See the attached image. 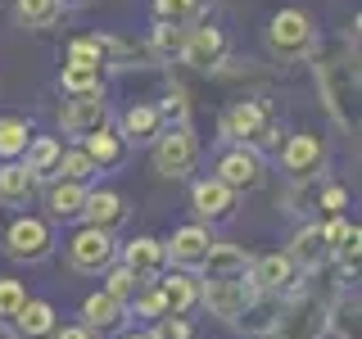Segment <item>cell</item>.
I'll return each instance as SVG.
<instances>
[{
    "mask_svg": "<svg viewBox=\"0 0 362 339\" xmlns=\"http://www.w3.org/2000/svg\"><path fill=\"white\" fill-rule=\"evenodd\" d=\"M90 186H77V181H41V199H45V222H77L82 218V199Z\"/></svg>",
    "mask_w": 362,
    "mask_h": 339,
    "instance_id": "obj_20",
    "label": "cell"
},
{
    "mask_svg": "<svg viewBox=\"0 0 362 339\" xmlns=\"http://www.w3.org/2000/svg\"><path fill=\"white\" fill-rule=\"evenodd\" d=\"M158 294H163V312L168 316H190L199 308V276L195 271H163V276L154 280Z\"/></svg>",
    "mask_w": 362,
    "mask_h": 339,
    "instance_id": "obj_18",
    "label": "cell"
},
{
    "mask_svg": "<svg viewBox=\"0 0 362 339\" xmlns=\"http://www.w3.org/2000/svg\"><path fill=\"white\" fill-rule=\"evenodd\" d=\"M281 172L290 181H317L326 172V141L317 131H294L281 141Z\"/></svg>",
    "mask_w": 362,
    "mask_h": 339,
    "instance_id": "obj_8",
    "label": "cell"
},
{
    "mask_svg": "<svg viewBox=\"0 0 362 339\" xmlns=\"http://www.w3.org/2000/svg\"><path fill=\"white\" fill-rule=\"evenodd\" d=\"M249 290L258 294H290L294 280H299V271H294V263L286 254H258L254 263H249Z\"/></svg>",
    "mask_w": 362,
    "mask_h": 339,
    "instance_id": "obj_15",
    "label": "cell"
},
{
    "mask_svg": "<svg viewBox=\"0 0 362 339\" xmlns=\"http://www.w3.org/2000/svg\"><path fill=\"white\" fill-rule=\"evenodd\" d=\"M358 254H362V231H358V222H354V231H349V240L335 249V263L344 276H358Z\"/></svg>",
    "mask_w": 362,
    "mask_h": 339,
    "instance_id": "obj_40",
    "label": "cell"
},
{
    "mask_svg": "<svg viewBox=\"0 0 362 339\" xmlns=\"http://www.w3.org/2000/svg\"><path fill=\"white\" fill-rule=\"evenodd\" d=\"M86 0H59V9H82Z\"/></svg>",
    "mask_w": 362,
    "mask_h": 339,
    "instance_id": "obj_45",
    "label": "cell"
},
{
    "mask_svg": "<svg viewBox=\"0 0 362 339\" xmlns=\"http://www.w3.org/2000/svg\"><path fill=\"white\" fill-rule=\"evenodd\" d=\"M286 258L294 263V271H308V276H317V271L326 267V258H331V249H326V240H322V226H317V222L299 226V231H294V240H290V249H286Z\"/></svg>",
    "mask_w": 362,
    "mask_h": 339,
    "instance_id": "obj_24",
    "label": "cell"
},
{
    "mask_svg": "<svg viewBox=\"0 0 362 339\" xmlns=\"http://www.w3.org/2000/svg\"><path fill=\"white\" fill-rule=\"evenodd\" d=\"M349 231H354V222H349L344 213H335V218H326V222H322V240H326V249L335 254V249L349 240Z\"/></svg>",
    "mask_w": 362,
    "mask_h": 339,
    "instance_id": "obj_41",
    "label": "cell"
},
{
    "mask_svg": "<svg viewBox=\"0 0 362 339\" xmlns=\"http://www.w3.org/2000/svg\"><path fill=\"white\" fill-rule=\"evenodd\" d=\"M199 9H204V0H154V18L163 28H190L199 18Z\"/></svg>",
    "mask_w": 362,
    "mask_h": 339,
    "instance_id": "obj_33",
    "label": "cell"
},
{
    "mask_svg": "<svg viewBox=\"0 0 362 339\" xmlns=\"http://www.w3.org/2000/svg\"><path fill=\"white\" fill-rule=\"evenodd\" d=\"M150 339H195V326L190 316H158L150 326Z\"/></svg>",
    "mask_w": 362,
    "mask_h": 339,
    "instance_id": "obj_39",
    "label": "cell"
},
{
    "mask_svg": "<svg viewBox=\"0 0 362 339\" xmlns=\"http://www.w3.org/2000/svg\"><path fill=\"white\" fill-rule=\"evenodd\" d=\"M59 154H64V141H59V136H32V145L23 150L18 163L28 167L37 181H54V172H59Z\"/></svg>",
    "mask_w": 362,
    "mask_h": 339,
    "instance_id": "obj_27",
    "label": "cell"
},
{
    "mask_svg": "<svg viewBox=\"0 0 362 339\" xmlns=\"http://www.w3.org/2000/svg\"><path fill=\"white\" fill-rule=\"evenodd\" d=\"M249 280H199V308H209L218 321L235 326L249 303Z\"/></svg>",
    "mask_w": 362,
    "mask_h": 339,
    "instance_id": "obj_13",
    "label": "cell"
},
{
    "mask_svg": "<svg viewBox=\"0 0 362 339\" xmlns=\"http://www.w3.org/2000/svg\"><path fill=\"white\" fill-rule=\"evenodd\" d=\"M235 199L240 195H231V190H226L222 181H213V177H204V181L190 186V213H195V222H204V226L226 222L235 213Z\"/></svg>",
    "mask_w": 362,
    "mask_h": 339,
    "instance_id": "obj_16",
    "label": "cell"
},
{
    "mask_svg": "<svg viewBox=\"0 0 362 339\" xmlns=\"http://www.w3.org/2000/svg\"><path fill=\"white\" fill-rule=\"evenodd\" d=\"M141 285H145V280H136V276H132V271L122 267V263H113V267L105 271V285H100V290H105L109 299H118L122 308H127V303L136 299V290H141Z\"/></svg>",
    "mask_w": 362,
    "mask_h": 339,
    "instance_id": "obj_35",
    "label": "cell"
},
{
    "mask_svg": "<svg viewBox=\"0 0 362 339\" xmlns=\"http://www.w3.org/2000/svg\"><path fill=\"white\" fill-rule=\"evenodd\" d=\"M181 37H186V28H163V23H158V28H154V54H158V59L177 54L181 50Z\"/></svg>",
    "mask_w": 362,
    "mask_h": 339,
    "instance_id": "obj_42",
    "label": "cell"
},
{
    "mask_svg": "<svg viewBox=\"0 0 362 339\" xmlns=\"http://www.w3.org/2000/svg\"><path fill=\"white\" fill-rule=\"evenodd\" d=\"M118 263L132 271L136 280H158L168 271V258H163V240L154 235H136V240L118 244Z\"/></svg>",
    "mask_w": 362,
    "mask_h": 339,
    "instance_id": "obj_14",
    "label": "cell"
},
{
    "mask_svg": "<svg viewBox=\"0 0 362 339\" xmlns=\"http://www.w3.org/2000/svg\"><path fill=\"white\" fill-rule=\"evenodd\" d=\"M54 326H59V312H54V303L28 299V303H23V312L9 321V331H14V339H50Z\"/></svg>",
    "mask_w": 362,
    "mask_h": 339,
    "instance_id": "obj_25",
    "label": "cell"
},
{
    "mask_svg": "<svg viewBox=\"0 0 362 339\" xmlns=\"http://www.w3.org/2000/svg\"><path fill=\"white\" fill-rule=\"evenodd\" d=\"M64 64H86V68H105V50H100V37H77L68 41Z\"/></svg>",
    "mask_w": 362,
    "mask_h": 339,
    "instance_id": "obj_37",
    "label": "cell"
},
{
    "mask_svg": "<svg viewBox=\"0 0 362 339\" xmlns=\"http://www.w3.org/2000/svg\"><path fill=\"white\" fill-rule=\"evenodd\" d=\"M127 308H122L118 299H109L105 290H95V294H86L82 299V326L90 335H118V331H127Z\"/></svg>",
    "mask_w": 362,
    "mask_h": 339,
    "instance_id": "obj_19",
    "label": "cell"
},
{
    "mask_svg": "<svg viewBox=\"0 0 362 339\" xmlns=\"http://www.w3.org/2000/svg\"><path fill=\"white\" fill-rule=\"evenodd\" d=\"M281 312H286V294H258L254 290V294H249V303H245V312H240V321H235V331L267 339L272 326L281 321Z\"/></svg>",
    "mask_w": 362,
    "mask_h": 339,
    "instance_id": "obj_23",
    "label": "cell"
},
{
    "mask_svg": "<svg viewBox=\"0 0 362 339\" xmlns=\"http://www.w3.org/2000/svg\"><path fill=\"white\" fill-rule=\"evenodd\" d=\"M317 203H322V208L335 218V213H344V203H349V190H344V186H322V190H317Z\"/></svg>",
    "mask_w": 362,
    "mask_h": 339,
    "instance_id": "obj_43",
    "label": "cell"
},
{
    "mask_svg": "<svg viewBox=\"0 0 362 339\" xmlns=\"http://www.w3.org/2000/svg\"><path fill=\"white\" fill-rule=\"evenodd\" d=\"M109 100L105 90H90V95H68L59 105V131L73 136L77 145L86 141V136H95L100 127H109Z\"/></svg>",
    "mask_w": 362,
    "mask_h": 339,
    "instance_id": "obj_9",
    "label": "cell"
},
{
    "mask_svg": "<svg viewBox=\"0 0 362 339\" xmlns=\"http://www.w3.org/2000/svg\"><path fill=\"white\" fill-rule=\"evenodd\" d=\"M64 258L77 276H105L118 263V240L109 231H95V226H77L64 244Z\"/></svg>",
    "mask_w": 362,
    "mask_h": 339,
    "instance_id": "obj_5",
    "label": "cell"
},
{
    "mask_svg": "<svg viewBox=\"0 0 362 339\" xmlns=\"http://www.w3.org/2000/svg\"><path fill=\"white\" fill-rule=\"evenodd\" d=\"M209 249H213V226L186 222V226L173 231V240H163V258H168V267H177V271H199L204 258H209Z\"/></svg>",
    "mask_w": 362,
    "mask_h": 339,
    "instance_id": "obj_12",
    "label": "cell"
},
{
    "mask_svg": "<svg viewBox=\"0 0 362 339\" xmlns=\"http://www.w3.org/2000/svg\"><path fill=\"white\" fill-rule=\"evenodd\" d=\"M158 118H163V127H190V95L181 82H168L163 90V105H154Z\"/></svg>",
    "mask_w": 362,
    "mask_h": 339,
    "instance_id": "obj_32",
    "label": "cell"
},
{
    "mask_svg": "<svg viewBox=\"0 0 362 339\" xmlns=\"http://www.w3.org/2000/svg\"><path fill=\"white\" fill-rule=\"evenodd\" d=\"M177 59L186 64V68H195V73H218V68L226 64V37H222V28H213V23L186 28Z\"/></svg>",
    "mask_w": 362,
    "mask_h": 339,
    "instance_id": "obj_10",
    "label": "cell"
},
{
    "mask_svg": "<svg viewBox=\"0 0 362 339\" xmlns=\"http://www.w3.org/2000/svg\"><path fill=\"white\" fill-rule=\"evenodd\" d=\"M82 226H95V231H118L122 222H127V199L118 195V190H86V199H82V218H77Z\"/></svg>",
    "mask_w": 362,
    "mask_h": 339,
    "instance_id": "obj_17",
    "label": "cell"
},
{
    "mask_svg": "<svg viewBox=\"0 0 362 339\" xmlns=\"http://www.w3.org/2000/svg\"><path fill=\"white\" fill-rule=\"evenodd\" d=\"M127 312H136V316H150V321H158V316H168V312H163V294H158V285H154V280H145V285L136 290V299L127 303Z\"/></svg>",
    "mask_w": 362,
    "mask_h": 339,
    "instance_id": "obj_38",
    "label": "cell"
},
{
    "mask_svg": "<svg viewBox=\"0 0 362 339\" xmlns=\"http://www.w3.org/2000/svg\"><path fill=\"white\" fill-rule=\"evenodd\" d=\"M335 294H322V299H317V294H299L294 303H286V312H281V321L272 326L267 339H326L331 335V303H335Z\"/></svg>",
    "mask_w": 362,
    "mask_h": 339,
    "instance_id": "obj_3",
    "label": "cell"
},
{
    "mask_svg": "<svg viewBox=\"0 0 362 339\" xmlns=\"http://www.w3.org/2000/svg\"><path fill=\"white\" fill-rule=\"evenodd\" d=\"M249 263H254V254H249V249L213 240L209 258H204V267H199V280H245L249 276Z\"/></svg>",
    "mask_w": 362,
    "mask_h": 339,
    "instance_id": "obj_21",
    "label": "cell"
},
{
    "mask_svg": "<svg viewBox=\"0 0 362 339\" xmlns=\"http://www.w3.org/2000/svg\"><path fill=\"white\" fill-rule=\"evenodd\" d=\"M0 339H9V335H0Z\"/></svg>",
    "mask_w": 362,
    "mask_h": 339,
    "instance_id": "obj_47",
    "label": "cell"
},
{
    "mask_svg": "<svg viewBox=\"0 0 362 339\" xmlns=\"http://www.w3.org/2000/svg\"><path fill=\"white\" fill-rule=\"evenodd\" d=\"M267 50L272 59L281 64H294V59H308L317 50V28L303 9H276L267 18Z\"/></svg>",
    "mask_w": 362,
    "mask_h": 339,
    "instance_id": "obj_4",
    "label": "cell"
},
{
    "mask_svg": "<svg viewBox=\"0 0 362 339\" xmlns=\"http://www.w3.org/2000/svg\"><path fill=\"white\" fill-rule=\"evenodd\" d=\"M32 294H28V285L23 280H14V276H0V326H9L14 316L23 312V303H28Z\"/></svg>",
    "mask_w": 362,
    "mask_h": 339,
    "instance_id": "obj_36",
    "label": "cell"
},
{
    "mask_svg": "<svg viewBox=\"0 0 362 339\" xmlns=\"http://www.w3.org/2000/svg\"><path fill=\"white\" fill-rule=\"evenodd\" d=\"M5 254L14 258V263H28V267L45 263V258L54 254V231H50V222L37 218V213H18V218L5 226Z\"/></svg>",
    "mask_w": 362,
    "mask_h": 339,
    "instance_id": "obj_7",
    "label": "cell"
},
{
    "mask_svg": "<svg viewBox=\"0 0 362 339\" xmlns=\"http://www.w3.org/2000/svg\"><path fill=\"white\" fill-rule=\"evenodd\" d=\"M32 122L28 118H0V163H18L23 150L32 145Z\"/></svg>",
    "mask_w": 362,
    "mask_h": 339,
    "instance_id": "obj_30",
    "label": "cell"
},
{
    "mask_svg": "<svg viewBox=\"0 0 362 339\" xmlns=\"http://www.w3.org/2000/svg\"><path fill=\"white\" fill-rule=\"evenodd\" d=\"M50 339H95V335H90L82 321H68V326H54V335H50Z\"/></svg>",
    "mask_w": 362,
    "mask_h": 339,
    "instance_id": "obj_44",
    "label": "cell"
},
{
    "mask_svg": "<svg viewBox=\"0 0 362 339\" xmlns=\"http://www.w3.org/2000/svg\"><path fill=\"white\" fill-rule=\"evenodd\" d=\"M213 181H222L231 195H249L263 186V154H254L249 145H231L213 167Z\"/></svg>",
    "mask_w": 362,
    "mask_h": 339,
    "instance_id": "obj_11",
    "label": "cell"
},
{
    "mask_svg": "<svg viewBox=\"0 0 362 339\" xmlns=\"http://www.w3.org/2000/svg\"><path fill=\"white\" fill-rule=\"evenodd\" d=\"M82 150H86L90 163H95V172H113V167H122V158H127V145H122L118 131H113V122H109V127H100L95 136H86Z\"/></svg>",
    "mask_w": 362,
    "mask_h": 339,
    "instance_id": "obj_28",
    "label": "cell"
},
{
    "mask_svg": "<svg viewBox=\"0 0 362 339\" xmlns=\"http://www.w3.org/2000/svg\"><path fill=\"white\" fill-rule=\"evenodd\" d=\"M313 59V77L317 86H322V100L326 109H331V118L339 127H354V95H358V64L349 59V54H308Z\"/></svg>",
    "mask_w": 362,
    "mask_h": 339,
    "instance_id": "obj_1",
    "label": "cell"
},
{
    "mask_svg": "<svg viewBox=\"0 0 362 339\" xmlns=\"http://www.w3.org/2000/svg\"><path fill=\"white\" fill-rule=\"evenodd\" d=\"M41 195V181L28 172L23 163H0V203L5 208H28Z\"/></svg>",
    "mask_w": 362,
    "mask_h": 339,
    "instance_id": "obj_26",
    "label": "cell"
},
{
    "mask_svg": "<svg viewBox=\"0 0 362 339\" xmlns=\"http://www.w3.org/2000/svg\"><path fill=\"white\" fill-rule=\"evenodd\" d=\"M59 90H64V95H90V90H105V68L64 64V73H59Z\"/></svg>",
    "mask_w": 362,
    "mask_h": 339,
    "instance_id": "obj_31",
    "label": "cell"
},
{
    "mask_svg": "<svg viewBox=\"0 0 362 339\" xmlns=\"http://www.w3.org/2000/svg\"><path fill=\"white\" fill-rule=\"evenodd\" d=\"M59 181H77V186H86L90 177H95V163L86 158L82 145H64V154H59V172H54Z\"/></svg>",
    "mask_w": 362,
    "mask_h": 339,
    "instance_id": "obj_34",
    "label": "cell"
},
{
    "mask_svg": "<svg viewBox=\"0 0 362 339\" xmlns=\"http://www.w3.org/2000/svg\"><path fill=\"white\" fill-rule=\"evenodd\" d=\"M59 0H14V18H18V28H28V32H45V28H54L59 23Z\"/></svg>",
    "mask_w": 362,
    "mask_h": 339,
    "instance_id": "obj_29",
    "label": "cell"
},
{
    "mask_svg": "<svg viewBox=\"0 0 362 339\" xmlns=\"http://www.w3.org/2000/svg\"><path fill=\"white\" fill-rule=\"evenodd\" d=\"M222 136L235 141V145H249L254 154L281 150V127L272 122V109L263 105V100H254V95L235 100V105L222 113Z\"/></svg>",
    "mask_w": 362,
    "mask_h": 339,
    "instance_id": "obj_2",
    "label": "cell"
},
{
    "mask_svg": "<svg viewBox=\"0 0 362 339\" xmlns=\"http://www.w3.org/2000/svg\"><path fill=\"white\" fill-rule=\"evenodd\" d=\"M122 339H150V331H127Z\"/></svg>",
    "mask_w": 362,
    "mask_h": 339,
    "instance_id": "obj_46",
    "label": "cell"
},
{
    "mask_svg": "<svg viewBox=\"0 0 362 339\" xmlns=\"http://www.w3.org/2000/svg\"><path fill=\"white\" fill-rule=\"evenodd\" d=\"M150 163H154L158 177L181 181L190 167L199 163V136H195V127H163L158 141L150 145Z\"/></svg>",
    "mask_w": 362,
    "mask_h": 339,
    "instance_id": "obj_6",
    "label": "cell"
},
{
    "mask_svg": "<svg viewBox=\"0 0 362 339\" xmlns=\"http://www.w3.org/2000/svg\"><path fill=\"white\" fill-rule=\"evenodd\" d=\"M122 136V145H154L158 131H163V118H158L154 105H145V100H136V105H127L118 113V127H113Z\"/></svg>",
    "mask_w": 362,
    "mask_h": 339,
    "instance_id": "obj_22",
    "label": "cell"
}]
</instances>
